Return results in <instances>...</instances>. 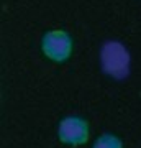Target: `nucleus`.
I'll return each mask as SVG.
<instances>
[{
	"instance_id": "nucleus-1",
	"label": "nucleus",
	"mask_w": 141,
	"mask_h": 148,
	"mask_svg": "<svg viewBox=\"0 0 141 148\" xmlns=\"http://www.w3.org/2000/svg\"><path fill=\"white\" fill-rule=\"evenodd\" d=\"M100 66L113 79H125L130 74V53L120 41H107L100 49Z\"/></svg>"
},
{
	"instance_id": "nucleus-2",
	"label": "nucleus",
	"mask_w": 141,
	"mask_h": 148,
	"mask_svg": "<svg viewBox=\"0 0 141 148\" xmlns=\"http://www.w3.org/2000/svg\"><path fill=\"white\" fill-rule=\"evenodd\" d=\"M41 49L44 56L54 63H64L72 54V38L64 30L46 32L41 40Z\"/></svg>"
},
{
	"instance_id": "nucleus-3",
	"label": "nucleus",
	"mask_w": 141,
	"mask_h": 148,
	"mask_svg": "<svg viewBox=\"0 0 141 148\" xmlns=\"http://www.w3.org/2000/svg\"><path fill=\"white\" fill-rule=\"evenodd\" d=\"M58 137L61 143L69 147H80L89 142L90 127L89 122L77 115L64 117L58 125Z\"/></svg>"
},
{
	"instance_id": "nucleus-4",
	"label": "nucleus",
	"mask_w": 141,
	"mask_h": 148,
	"mask_svg": "<svg viewBox=\"0 0 141 148\" xmlns=\"http://www.w3.org/2000/svg\"><path fill=\"white\" fill-rule=\"evenodd\" d=\"M92 148H123V142L116 135L112 133H104L95 140Z\"/></svg>"
}]
</instances>
